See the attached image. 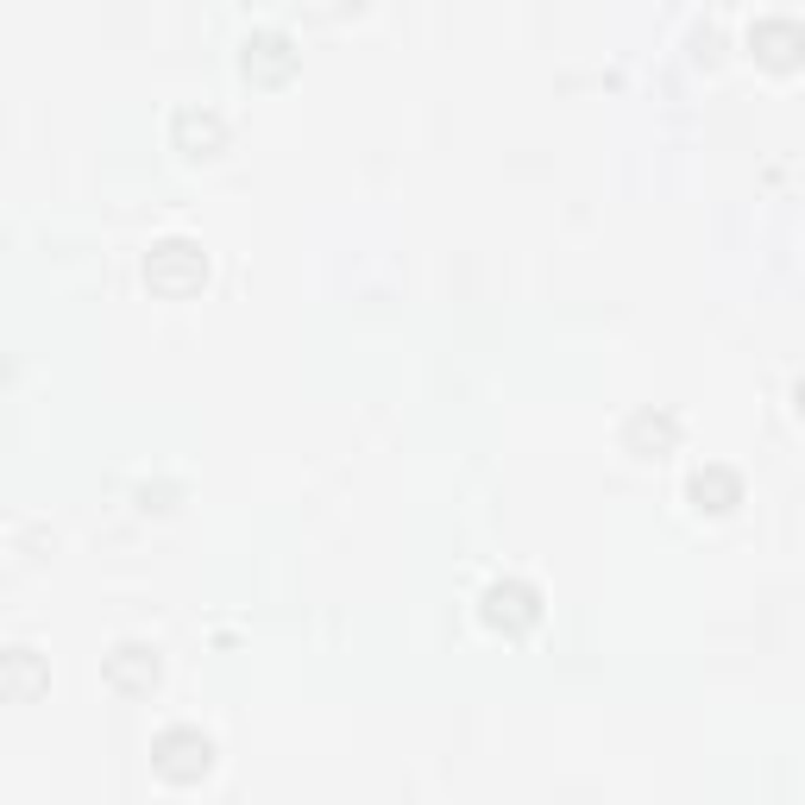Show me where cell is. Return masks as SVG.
<instances>
[{"mask_svg": "<svg viewBox=\"0 0 805 805\" xmlns=\"http://www.w3.org/2000/svg\"><path fill=\"white\" fill-rule=\"evenodd\" d=\"M208 736H196V730H171V736H157V774L164 781H202L208 774Z\"/></svg>", "mask_w": 805, "mask_h": 805, "instance_id": "cell-1", "label": "cell"}, {"mask_svg": "<svg viewBox=\"0 0 805 805\" xmlns=\"http://www.w3.org/2000/svg\"><path fill=\"white\" fill-rule=\"evenodd\" d=\"M202 252L196 246H183V239H171V246H157L152 265H145V277H152L157 290H189V283H202Z\"/></svg>", "mask_w": 805, "mask_h": 805, "instance_id": "cell-2", "label": "cell"}, {"mask_svg": "<svg viewBox=\"0 0 805 805\" xmlns=\"http://www.w3.org/2000/svg\"><path fill=\"white\" fill-rule=\"evenodd\" d=\"M485 617H492L497 629H523V623H535V591H523V586H497L492 598H485Z\"/></svg>", "mask_w": 805, "mask_h": 805, "instance_id": "cell-3", "label": "cell"}, {"mask_svg": "<svg viewBox=\"0 0 805 805\" xmlns=\"http://www.w3.org/2000/svg\"><path fill=\"white\" fill-rule=\"evenodd\" d=\"M107 673H114L120 687H152V680H157V661H152L145 649H120Z\"/></svg>", "mask_w": 805, "mask_h": 805, "instance_id": "cell-4", "label": "cell"}, {"mask_svg": "<svg viewBox=\"0 0 805 805\" xmlns=\"http://www.w3.org/2000/svg\"><path fill=\"white\" fill-rule=\"evenodd\" d=\"M799 403H805V384H799Z\"/></svg>", "mask_w": 805, "mask_h": 805, "instance_id": "cell-5", "label": "cell"}]
</instances>
